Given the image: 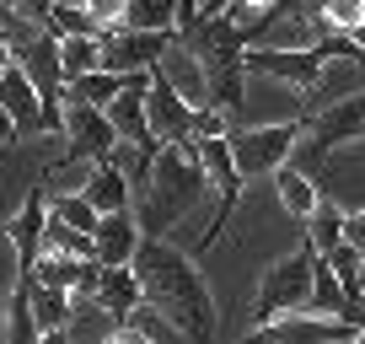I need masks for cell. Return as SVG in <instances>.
Listing matches in <instances>:
<instances>
[{"instance_id": "cell-1", "label": "cell", "mask_w": 365, "mask_h": 344, "mask_svg": "<svg viewBox=\"0 0 365 344\" xmlns=\"http://www.w3.org/2000/svg\"><path fill=\"white\" fill-rule=\"evenodd\" d=\"M129 269H135V280H140L145 307L156 312L161 323H172L188 344H215L220 312H215V296H210L205 275L194 269L188 253H178L161 237H140Z\"/></svg>"}, {"instance_id": "cell-2", "label": "cell", "mask_w": 365, "mask_h": 344, "mask_svg": "<svg viewBox=\"0 0 365 344\" xmlns=\"http://www.w3.org/2000/svg\"><path fill=\"white\" fill-rule=\"evenodd\" d=\"M205 194H210V178L199 167V151L194 146H161L156 161H150L145 188H140V216H135L140 231L145 237L172 231Z\"/></svg>"}, {"instance_id": "cell-3", "label": "cell", "mask_w": 365, "mask_h": 344, "mask_svg": "<svg viewBox=\"0 0 365 344\" xmlns=\"http://www.w3.org/2000/svg\"><path fill=\"white\" fill-rule=\"evenodd\" d=\"M182 44L194 49L199 65H205L210 108L237 113V108H242V86H247V65H242V54H247V33H242L231 16H199Z\"/></svg>"}, {"instance_id": "cell-4", "label": "cell", "mask_w": 365, "mask_h": 344, "mask_svg": "<svg viewBox=\"0 0 365 344\" xmlns=\"http://www.w3.org/2000/svg\"><path fill=\"white\" fill-rule=\"evenodd\" d=\"M231 161L242 178H274L301 146V118H279V124H252V129H226Z\"/></svg>"}, {"instance_id": "cell-5", "label": "cell", "mask_w": 365, "mask_h": 344, "mask_svg": "<svg viewBox=\"0 0 365 344\" xmlns=\"http://www.w3.org/2000/svg\"><path fill=\"white\" fill-rule=\"evenodd\" d=\"M290 312H312V242H301L285 258H274V269L258 285V307H252L258 323L290 318Z\"/></svg>"}, {"instance_id": "cell-6", "label": "cell", "mask_w": 365, "mask_h": 344, "mask_svg": "<svg viewBox=\"0 0 365 344\" xmlns=\"http://www.w3.org/2000/svg\"><path fill=\"white\" fill-rule=\"evenodd\" d=\"M242 65H247V76H274L279 86H290V92L307 97L312 81H317V70H322V44H301V49H290V44H274V49L247 44Z\"/></svg>"}, {"instance_id": "cell-7", "label": "cell", "mask_w": 365, "mask_h": 344, "mask_svg": "<svg viewBox=\"0 0 365 344\" xmlns=\"http://www.w3.org/2000/svg\"><path fill=\"white\" fill-rule=\"evenodd\" d=\"M199 118L205 108H188L167 81L150 70V86H145V124L156 135V146H194L199 140Z\"/></svg>"}, {"instance_id": "cell-8", "label": "cell", "mask_w": 365, "mask_h": 344, "mask_svg": "<svg viewBox=\"0 0 365 344\" xmlns=\"http://www.w3.org/2000/svg\"><path fill=\"white\" fill-rule=\"evenodd\" d=\"M349 323H333V318H317V312H290V318H274V323H258L242 344H349Z\"/></svg>"}, {"instance_id": "cell-9", "label": "cell", "mask_w": 365, "mask_h": 344, "mask_svg": "<svg viewBox=\"0 0 365 344\" xmlns=\"http://www.w3.org/2000/svg\"><path fill=\"white\" fill-rule=\"evenodd\" d=\"M59 129H65V140H70V156H81V161H108L113 146H118L108 113L91 108V103H65L59 108Z\"/></svg>"}, {"instance_id": "cell-10", "label": "cell", "mask_w": 365, "mask_h": 344, "mask_svg": "<svg viewBox=\"0 0 365 344\" xmlns=\"http://www.w3.org/2000/svg\"><path fill=\"white\" fill-rule=\"evenodd\" d=\"M172 38H178V33H135V27H113V33H103V70H113V76L156 70V59L167 54Z\"/></svg>"}, {"instance_id": "cell-11", "label": "cell", "mask_w": 365, "mask_h": 344, "mask_svg": "<svg viewBox=\"0 0 365 344\" xmlns=\"http://www.w3.org/2000/svg\"><path fill=\"white\" fill-rule=\"evenodd\" d=\"M301 129H307V151H312V156L344 146V140H360L365 135V92L360 97H344V103H333V108L307 113V118H301Z\"/></svg>"}, {"instance_id": "cell-12", "label": "cell", "mask_w": 365, "mask_h": 344, "mask_svg": "<svg viewBox=\"0 0 365 344\" xmlns=\"http://www.w3.org/2000/svg\"><path fill=\"white\" fill-rule=\"evenodd\" d=\"M145 86H150V70H135V76L124 81V92L103 108L113 135L124 140V146H156V135H150V124H145Z\"/></svg>"}, {"instance_id": "cell-13", "label": "cell", "mask_w": 365, "mask_h": 344, "mask_svg": "<svg viewBox=\"0 0 365 344\" xmlns=\"http://www.w3.org/2000/svg\"><path fill=\"white\" fill-rule=\"evenodd\" d=\"M156 76L167 81L172 92L182 97L188 108H210V81H205V65H199V54L182 38H172L167 44V54L156 59Z\"/></svg>"}, {"instance_id": "cell-14", "label": "cell", "mask_w": 365, "mask_h": 344, "mask_svg": "<svg viewBox=\"0 0 365 344\" xmlns=\"http://www.w3.org/2000/svg\"><path fill=\"white\" fill-rule=\"evenodd\" d=\"M0 108L16 118V129H22V135H38V129H48V118H43V97H38L33 76H27L16 59L0 70Z\"/></svg>"}, {"instance_id": "cell-15", "label": "cell", "mask_w": 365, "mask_h": 344, "mask_svg": "<svg viewBox=\"0 0 365 344\" xmlns=\"http://www.w3.org/2000/svg\"><path fill=\"white\" fill-rule=\"evenodd\" d=\"M194 151H199V167H205L210 188L220 194V216H231V205H237V194H242V183H247V178H242L237 161H231L226 135H205V140H194Z\"/></svg>"}, {"instance_id": "cell-16", "label": "cell", "mask_w": 365, "mask_h": 344, "mask_svg": "<svg viewBox=\"0 0 365 344\" xmlns=\"http://www.w3.org/2000/svg\"><path fill=\"white\" fill-rule=\"evenodd\" d=\"M140 237H145L140 221L129 216V210H113V216H103L97 231H91V258H97V264H129Z\"/></svg>"}, {"instance_id": "cell-17", "label": "cell", "mask_w": 365, "mask_h": 344, "mask_svg": "<svg viewBox=\"0 0 365 344\" xmlns=\"http://www.w3.org/2000/svg\"><path fill=\"white\" fill-rule=\"evenodd\" d=\"M43 221H48V194L43 188H33V194L22 199V210L11 216V248H16V258H22V275L38 264V253H43Z\"/></svg>"}, {"instance_id": "cell-18", "label": "cell", "mask_w": 365, "mask_h": 344, "mask_svg": "<svg viewBox=\"0 0 365 344\" xmlns=\"http://www.w3.org/2000/svg\"><path fill=\"white\" fill-rule=\"evenodd\" d=\"M91 301H97L108 318H129L135 307H145L140 280H135L129 264H97V290H91Z\"/></svg>"}, {"instance_id": "cell-19", "label": "cell", "mask_w": 365, "mask_h": 344, "mask_svg": "<svg viewBox=\"0 0 365 344\" xmlns=\"http://www.w3.org/2000/svg\"><path fill=\"white\" fill-rule=\"evenodd\" d=\"M81 194L91 199V210H97V216H113V210H129V199H135V188H129V178H124V172L113 167V161H97Z\"/></svg>"}, {"instance_id": "cell-20", "label": "cell", "mask_w": 365, "mask_h": 344, "mask_svg": "<svg viewBox=\"0 0 365 344\" xmlns=\"http://www.w3.org/2000/svg\"><path fill=\"white\" fill-rule=\"evenodd\" d=\"M182 6L188 0H124V22L118 27H135V33H178Z\"/></svg>"}, {"instance_id": "cell-21", "label": "cell", "mask_w": 365, "mask_h": 344, "mask_svg": "<svg viewBox=\"0 0 365 344\" xmlns=\"http://www.w3.org/2000/svg\"><path fill=\"white\" fill-rule=\"evenodd\" d=\"M86 70H103V33H70L59 38V76L76 81Z\"/></svg>"}, {"instance_id": "cell-22", "label": "cell", "mask_w": 365, "mask_h": 344, "mask_svg": "<svg viewBox=\"0 0 365 344\" xmlns=\"http://www.w3.org/2000/svg\"><path fill=\"white\" fill-rule=\"evenodd\" d=\"M27 280V301H33V318H38V328L43 333H54V328H70V296L65 290H54V285H43V280H33V275H22Z\"/></svg>"}, {"instance_id": "cell-23", "label": "cell", "mask_w": 365, "mask_h": 344, "mask_svg": "<svg viewBox=\"0 0 365 344\" xmlns=\"http://www.w3.org/2000/svg\"><path fill=\"white\" fill-rule=\"evenodd\" d=\"M129 76H113V70H86V76L65 81V103H91V108H108L118 92H124Z\"/></svg>"}, {"instance_id": "cell-24", "label": "cell", "mask_w": 365, "mask_h": 344, "mask_svg": "<svg viewBox=\"0 0 365 344\" xmlns=\"http://www.w3.org/2000/svg\"><path fill=\"white\" fill-rule=\"evenodd\" d=\"M43 328L33 318V301H27V280L16 275V290L6 296V344H38Z\"/></svg>"}, {"instance_id": "cell-25", "label": "cell", "mask_w": 365, "mask_h": 344, "mask_svg": "<svg viewBox=\"0 0 365 344\" xmlns=\"http://www.w3.org/2000/svg\"><path fill=\"white\" fill-rule=\"evenodd\" d=\"M274 188H279V205H285L290 216H301V221H307L312 210H317V183H312L307 172H296L290 161H285L279 172H274Z\"/></svg>"}, {"instance_id": "cell-26", "label": "cell", "mask_w": 365, "mask_h": 344, "mask_svg": "<svg viewBox=\"0 0 365 344\" xmlns=\"http://www.w3.org/2000/svg\"><path fill=\"white\" fill-rule=\"evenodd\" d=\"M43 253H65V258H91V237H86V231H76L70 221L48 216V221H43ZM43 253H38V258H43Z\"/></svg>"}, {"instance_id": "cell-27", "label": "cell", "mask_w": 365, "mask_h": 344, "mask_svg": "<svg viewBox=\"0 0 365 344\" xmlns=\"http://www.w3.org/2000/svg\"><path fill=\"white\" fill-rule=\"evenodd\" d=\"M307 242H312V253H333L344 242V210H333V205L317 199V210L307 216Z\"/></svg>"}, {"instance_id": "cell-28", "label": "cell", "mask_w": 365, "mask_h": 344, "mask_svg": "<svg viewBox=\"0 0 365 344\" xmlns=\"http://www.w3.org/2000/svg\"><path fill=\"white\" fill-rule=\"evenodd\" d=\"M91 167H97V161H81V156L54 161V167H48V178H43V194H48V199L81 194V188H86V178H91Z\"/></svg>"}, {"instance_id": "cell-29", "label": "cell", "mask_w": 365, "mask_h": 344, "mask_svg": "<svg viewBox=\"0 0 365 344\" xmlns=\"http://www.w3.org/2000/svg\"><path fill=\"white\" fill-rule=\"evenodd\" d=\"M48 33H54V38L97 33V22H91V11L81 6V0H54V11H48Z\"/></svg>"}, {"instance_id": "cell-30", "label": "cell", "mask_w": 365, "mask_h": 344, "mask_svg": "<svg viewBox=\"0 0 365 344\" xmlns=\"http://www.w3.org/2000/svg\"><path fill=\"white\" fill-rule=\"evenodd\" d=\"M48 216L70 221V226H76V231H86V237L97 231V221H103L97 210H91V199H86V194H59V199H48Z\"/></svg>"}, {"instance_id": "cell-31", "label": "cell", "mask_w": 365, "mask_h": 344, "mask_svg": "<svg viewBox=\"0 0 365 344\" xmlns=\"http://www.w3.org/2000/svg\"><path fill=\"white\" fill-rule=\"evenodd\" d=\"M322 27H333L339 38H349L354 27L365 22V0H322V11H317Z\"/></svg>"}, {"instance_id": "cell-32", "label": "cell", "mask_w": 365, "mask_h": 344, "mask_svg": "<svg viewBox=\"0 0 365 344\" xmlns=\"http://www.w3.org/2000/svg\"><path fill=\"white\" fill-rule=\"evenodd\" d=\"M91 11V22H97V33H113L118 22H124V0H81Z\"/></svg>"}, {"instance_id": "cell-33", "label": "cell", "mask_w": 365, "mask_h": 344, "mask_svg": "<svg viewBox=\"0 0 365 344\" xmlns=\"http://www.w3.org/2000/svg\"><path fill=\"white\" fill-rule=\"evenodd\" d=\"M6 6L33 27H48V11H54V0H6Z\"/></svg>"}, {"instance_id": "cell-34", "label": "cell", "mask_w": 365, "mask_h": 344, "mask_svg": "<svg viewBox=\"0 0 365 344\" xmlns=\"http://www.w3.org/2000/svg\"><path fill=\"white\" fill-rule=\"evenodd\" d=\"M344 242L365 253V210H360V216H344Z\"/></svg>"}, {"instance_id": "cell-35", "label": "cell", "mask_w": 365, "mask_h": 344, "mask_svg": "<svg viewBox=\"0 0 365 344\" xmlns=\"http://www.w3.org/2000/svg\"><path fill=\"white\" fill-rule=\"evenodd\" d=\"M103 344H150V333L145 328H113Z\"/></svg>"}, {"instance_id": "cell-36", "label": "cell", "mask_w": 365, "mask_h": 344, "mask_svg": "<svg viewBox=\"0 0 365 344\" xmlns=\"http://www.w3.org/2000/svg\"><path fill=\"white\" fill-rule=\"evenodd\" d=\"M16 135H22V129H16V118L11 113H6V108H0V146H11V140Z\"/></svg>"}, {"instance_id": "cell-37", "label": "cell", "mask_w": 365, "mask_h": 344, "mask_svg": "<svg viewBox=\"0 0 365 344\" xmlns=\"http://www.w3.org/2000/svg\"><path fill=\"white\" fill-rule=\"evenodd\" d=\"M38 344H76V339H70L65 328H54V333H43V339H38Z\"/></svg>"}, {"instance_id": "cell-38", "label": "cell", "mask_w": 365, "mask_h": 344, "mask_svg": "<svg viewBox=\"0 0 365 344\" xmlns=\"http://www.w3.org/2000/svg\"><path fill=\"white\" fill-rule=\"evenodd\" d=\"M11 65V44H6V33H0V70Z\"/></svg>"}, {"instance_id": "cell-39", "label": "cell", "mask_w": 365, "mask_h": 344, "mask_svg": "<svg viewBox=\"0 0 365 344\" xmlns=\"http://www.w3.org/2000/svg\"><path fill=\"white\" fill-rule=\"evenodd\" d=\"M360 290H365V253H360Z\"/></svg>"}]
</instances>
